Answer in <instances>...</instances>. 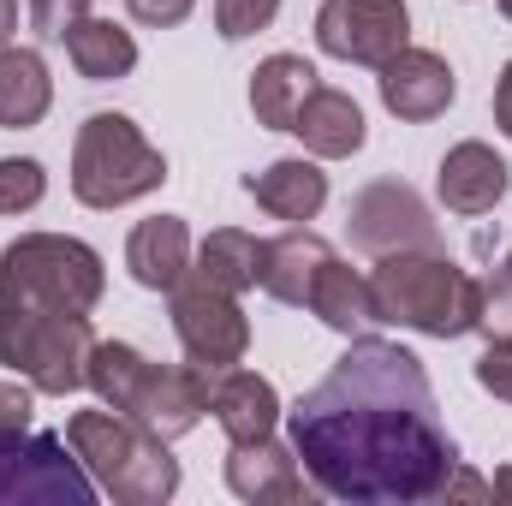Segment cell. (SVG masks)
Instances as JSON below:
<instances>
[{"instance_id": "6da1fadb", "label": "cell", "mask_w": 512, "mask_h": 506, "mask_svg": "<svg viewBox=\"0 0 512 506\" xmlns=\"http://www.w3.org/2000/svg\"><path fill=\"white\" fill-rule=\"evenodd\" d=\"M286 429L316 495L352 506L435 501L459 471V447L435 417L423 358L370 334H358L340 364L292 405Z\"/></svg>"}, {"instance_id": "7a4b0ae2", "label": "cell", "mask_w": 512, "mask_h": 506, "mask_svg": "<svg viewBox=\"0 0 512 506\" xmlns=\"http://www.w3.org/2000/svg\"><path fill=\"white\" fill-rule=\"evenodd\" d=\"M370 304L376 322L429 340H465L483 316V280H471L447 251H393L370 268Z\"/></svg>"}, {"instance_id": "3957f363", "label": "cell", "mask_w": 512, "mask_h": 506, "mask_svg": "<svg viewBox=\"0 0 512 506\" xmlns=\"http://www.w3.org/2000/svg\"><path fill=\"white\" fill-rule=\"evenodd\" d=\"M66 441L84 459V471L96 477V489L114 495L120 506H161L179 495V459L167 453V441L149 435L137 417L114 411V405L72 411Z\"/></svg>"}, {"instance_id": "277c9868", "label": "cell", "mask_w": 512, "mask_h": 506, "mask_svg": "<svg viewBox=\"0 0 512 506\" xmlns=\"http://www.w3.org/2000/svg\"><path fill=\"white\" fill-rule=\"evenodd\" d=\"M108 292V268L72 233H24L0 251V304L90 316Z\"/></svg>"}, {"instance_id": "5b68a950", "label": "cell", "mask_w": 512, "mask_h": 506, "mask_svg": "<svg viewBox=\"0 0 512 506\" xmlns=\"http://www.w3.org/2000/svg\"><path fill=\"white\" fill-rule=\"evenodd\" d=\"M167 185V155L126 114H90L72 143V197L84 209H126Z\"/></svg>"}, {"instance_id": "8992f818", "label": "cell", "mask_w": 512, "mask_h": 506, "mask_svg": "<svg viewBox=\"0 0 512 506\" xmlns=\"http://www.w3.org/2000/svg\"><path fill=\"white\" fill-rule=\"evenodd\" d=\"M96 352L90 316H54V310H12L0 304V364L12 376H24L36 393L66 399L84 387Z\"/></svg>"}, {"instance_id": "52a82bcc", "label": "cell", "mask_w": 512, "mask_h": 506, "mask_svg": "<svg viewBox=\"0 0 512 506\" xmlns=\"http://www.w3.org/2000/svg\"><path fill=\"white\" fill-rule=\"evenodd\" d=\"M96 477L60 435H0V506H90Z\"/></svg>"}, {"instance_id": "ba28073f", "label": "cell", "mask_w": 512, "mask_h": 506, "mask_svg": "<svg viewBox=\"0 0 512 506\" xmlns=\"http://www.w3.org/2000/svg\"><path fill=\"white\" fill-rule=\"evenodd\" d=\"M167 298H173V334H179V346H185L191 364H203V370H233V364H245V352H251V322H245V310H239L233 292L209 286L203 274H185Z\"/></svg>"}, {"instance_id": "9c48e42d", "label": "cell", "mask_w": 512, "mask_h": 506, "mask_svg": "<svg viewBox=\"0 0 512 506\" xmlns=\"http://www.w3.org/2000/svg\"><path fill=\"white\" fill-rule=\"evenodd\" d=\"M352 245L370 256H393V251H441V221L429 215V203L405 185V179H376L352 197L346 209Z\"/></svg>"}, {"instance_id": "30bf717a", "label": "cell", "mask_w": 512, "mask_h": 506, "mask_svg": "<svg viewBox=\"0 0 512 506\" xmlns=\"http://www.w3.org/2000/svg\"><path fill=\"white\" fill-rule=\"evenodd\" d=\"M411 42L405 0H328L316 12V48L346 66H387Z\"/></svg>"}, {"instance_id": "8fae6325", "label": "cell", "mask_w": 512, "mask_h": 506, "mask_svg": "<svg viewBox=\"0 0 512 506\" xmlns=\"http://www.w3.org/2000/svg\"><path fill=\"white\" fill-rule=\"evenodd\" d=\"M209 387H215V370H203V364H149V376L137 387V399H131L126 417H137L149 435H161V441H179V435H191L197 423H203V411H209Z\"/></svg>"}, {"instance_id": "7c38bea8", "label": "cell", "mask_w": 512, "mask_h": 506, "mask_svg": "<svg viewBox=\"0 0 512 506\" xmlns=\"http://www.w3.org/2000/svg\"><path fill=\"white\" fill-rule=\"evenodd\" d=\"M382 78V108L393 120H405V126H423V120H441L447 108H453V96H459V78H453V66L435 54V48H399L387 66H376Z\"/></svg>"}, {"instance_id": "4fadbf2b", "label": "cell", "mask_w": 512, "mask_h": 506, "mask_svg": "<svg viewBox=\"0 0 512 506\" xmlns=\"http://www.w3.org/2000/svg\"><path fill=\"white\" fill-rule=\"evenodd\" d=\"M227 489L239 501H280V506H298L316 495V483H304V465L292 453V441H239L227 453Z\"/></svg>"}, {"instance_id": "5bb4252c", "label": "cell", "mask_w": 512, "mask_h": 506, "mask_svg": "<svg viewBox=\"0 0 512 506\" xmlns=\"http://www.w3.org/2000/svg\"><path fill=\"white\" fill-rule=\"evenodd\" d=\"M512 185V167L489 149V143H453L447 155H441V173H435V191H441V209L447 215H465V221H477V215H489L501 197H507Z\"/></svg>"}, {"instance_id": "9a60e30c", "label": "cell", "mask_w": 512, "mask_h": 506, "mask_svg": "<svg viewBox=\"0 0 512 506\" xmlns=\"http://www.w3.org/2000/svg\"><path fill=\"white\" fill-rule=\"evenodd\" d=\"M328 256L334 245L322 239V233H310V227H286L280 239H262V262H256V286L268 292V298H280V304H310V286H316V274L328 268Z\"/></svg>"}, {"instance_id": "2e32d148", "label": "cell", "mask_w": 512, "mask_h": 506, "mask_svg": "<svg viewBox=\"0 0 512 506\" xmlns=\"http://www.w3.org/2000/svg\"><path fill=\"white\" fill-rule=\"evenodd\" d=\"M209 411L221 423V435L239 447V441H268L274 423H280V393L274 381L256 376V370H215V387H209Z\"/></svg>"}, {"instance_id": "e0dca14e", "label": "cell", "mask_w": 512, "mask_h": 506, "mask_svg": "<svg viewBox=\"0 0 512 506\" xmlns=\"http://www.w3.org/2000/svg\"><path fill=\"white\" fill-rule=\"evenodd\" d=\"M191 227L179 221V215H149V221H137L126 239V268L137 286H149V292H173L185 274H191Z\"/></svg>"}, {"instance_id": "ac0fdd59", "label": "cell", "mask_w": 512, "mask_h": 506, "mask_svg": "<svg viewBox=\"0 0 512 506\" xmlns=\"http://www.w3.org/2000/svg\"><path fill=\"white\" fill-rule=\"evenodd\" d=\"M245 191L256 197L262 215L304 227V221H316L322 203H328V173H322L316 161H304V155H286V161H268L262 173H251Z\"/></svg>"}, {"instance_id": "d6986e66", "label": "cell", "mask_w": 512, "mask_h": 506, "mask_svg": "<svg viewBox=\"0 0 512 506\" xmlns=\"http://www.w3.org/2000/svg\"><path fill=\"white\" fill-rule=\"evenodd\" d=\"M292 131L304 137V149L316 155V161H346V155H358L364 149V108L346 96V90H328V84H316L310 96H304V108H298V120Z\"/></svg>"}, {"instance_id": "ffe728a7", "label": "cell", "mask_w": 512, "mask_h": 506, "mask_svg": "<svg viewBox=\"0 0 512 506\" xmlns=\"http://www.w3.org/2000/svg\"><path fill=\"white\" fill-rule=\"evenodd\" d=\"M316 84H322V78H316V66H310L304 54H268V60L251 72V114H256V126L292 131L298 108H304V96H310Z\"/></svg>"}, {"instance_id": "44dd1931", "label": "cell", "mask_w": 512, "mask_h": 506, "mask_svg": "<svg viewBox=\"0 0 512 506\" xmlns=\"http://www.w3.org/2000/svg\"><path fill=\"white\" fill-rule=\"evenodd\" d=\"M322 328H334V334H346V340H358L370 322H376V304H370V274H358L352 262H340V256H328V268L316 274V286H310V304H304Z\"/></svg>"}, {"instance_id": "7402d4cb", "label": "cell", "mask_w": 512, "mask_h": 506, "mask_svg": "<svg viewBox=\"0 0 512 506\" xmlns=\"http://www.w3.org/2000/svg\"><path fill=\"white\" fill-rule=\"evenodd\" d=\"M48 108H54L48 60L36 48H0V126L6 131L42 126Z\"/></svg>"}, {"instance_id": "603a6c76", "label": "cell", "mask_w": 512, "mask_h": 506, "mask_svg": "<svg viewBox=\"0 0 512 506\" xmlns=\"http://www.w3.org/2000/svg\"><path fill=\"white\" fill-rule=\"evenodd\" d=\"M66 54L78 66V78H90V84L131 78V66H137V42H131L126 24H114V18H78L66 30Z\"/></svg>"}, {"instance_id": "cb8c5ba5", "label": "cell", "mask_w": 512, "mask_h": 506, "mask_svg": "<svg viewBox=\"0 0 512 506\" xmlns=\"http://www.w3.org/2000/svg\"><path fill=\"white\" fill-rule=\"evenodd\" d=\"M256 262H262V245H256L251 233H239V227H215L197 256H191V274H203L209 286H221V292H251L256 286Z\"/></svg>"}, {"instance_id": "d4e9b609", "label": "cell", "mask_w": 512, "mask_h": 506, "mask_svg": "<svg viewBox=\"0 0 512 506\" xmlns=\"http://www.w3.org/2000/svg\"><path fill=\"white\" fill-rule=\"evenodd\" d=\"M143 376H149V358H143L137 346H126V340H96L90 370H84V387H96V399H102V405L131 411V399H137Z\"/></svg>"}, {"instance_id": "484cf974", "label": "cell", "mask_w": 512, "mask_h": 506, "mask_svg": "<svg viewBox=\"0 0 512 506\" xmlns=\"http://www.w3.org/2000/svg\"><path fill=\"white\" fill-rule=\"evenodd\" d=\"M42 197H48V173H42V161H30V155H6V161H0V215H30Z\"/></svg>"}, {"instance_id": "4316f807", "label": "cell", "mask_w": 512, "mask_h": 506, "mask_svg": "<svg viewBox=\"0 0 512 506\" xmlns=\"http://www.w3.org/2000/svg\"><path fill=\"white\" fill-rule=\"evenodd\" d=\"M280 18V0H215V30L227 42H245L256 30H268Z\"/></svg>"}, {"instance_id": "83f0119b", "label": "cell", "mask_w": 512, "mask_h": 506, "mask_svg": "<svg viewBox=\"0 0 512 506\" xmlns=\"http://www.w3.org/2000/svg\"><path fill=\"white\" fill-rule=\"evenodd\" d=\"M477 328L489 340H512V262L483 274V316H477Z\"/></svg>"}, {"instance_id": "f1b7e54d", "label": "cell", "mask_w": 512, "mask_h": 506, "mask_svg": "<svg viewBox=\"0 0 512 506\" xmlns=\"http://www.w3.org/2000/svg\"><path fill=\"white\" fill-rule=\"evenodd\" d=\"M78 18H90V0H30V30L42 42H66Z\"/></svg>"}, {"instance_id": "f546056e", "label": "cell", "mask_w": 512, "mask_h": 506, "mask_svg": "<svg viewBox=\"0 0 512 506\" xmlns=\"http://www.w3.org/2000/svg\"><path fill=\"white\" fill-rule=\"evenodd\" d=\"M477 387L512 405V340H489V352L477 358Z\"/></svg>"}, {"instance_id": "4dcf8cb0", "label": "cell", "mask_w": 512, "mask_h": 506, "mask_svg": "<svg viewBox=\"0 0 512 506\" xmlns=\"http://www.w3.org/2000/svg\"><path fill=\"white\" fill-rule=\"evenodd\" d=\"M191 6H197V0H126V12L137 18V24H149V30H173V24H185Z\"/></svg>"}, {"instance_id": "1f68e13d", "label": "cell", "mask_w": 512, "mask_h": 506, "mask_svg": "<svg viewBox=\"0 0 512 506\" xmlns=\"http://www.w3.org/2000/svg\"><path fill=\"white\" fill-rule=\"evenodd\" d=\"M30 393H36V387H18V381H0V435H18V429H30V417H36V405H30Z\"/></svg>"}, {"instance_id": "d6a6232c", "label": "cell", "mask_w": 512, "mask_h": 506, "mask_svg": "<svg viewBox=\"0 0 512 506\" xmlns=\"http://www.w3.org/2000/svg\"><path fill=\"white\" fill-rule=\"evenodd\" d=\"M495 126L512 137V60L501 66V78H495Z\"/></svg>"}, {"instance_id": "836d02e7", "label": "cell", "mask_w": 512, "mask_h": 506, "mask_svg": "<svg viewBox=\"0 0 512 506\" xmlns=\"http://www.w3.org/2000/svg\"><path fill=\"white\" fill-rule=\"evenodd\" d=\"M12 30H18V0H0V48H12Z\"/></svg>"}, {"instance_id": "e575fe53", "label": "cell", "mask_w": 512, "mask_h": 506, "mask_svg": "<svg viewBox=\"0 0 512 506\" xmlns=\"http://www.w3.org/2000/svg\"><path fill=\"white\" fill-rule=\"evenodd\" d=\"M495 495H501V501H512V465L501 471V477H495Z\"/></svg>"}, {"instance_id": "d590c367", "label": "cell", "mask_w": 512, "mask_h": 506, "mask_svg": "<svg viewBox=\"0 0 512 506\" xmlns=\"http://www.w3.org/2000/svg\"><path fill=\"white\" fill-rule=\"evenodd\" d=\"M501 12H507V18H512V0H501Z\"/></svg>"}, {"instance_id": "8d00e7d4", "label": "cell", "mask_w": 512, "mask_h": 506, "mask_svg": "<svg viewBox=\"0 0 512 506\" xmlns=\"http://www.w3.org/2000/svg\"><path fill=\"white\" fill-rule=\"evenodd\" d=\"M507 262H512V245H507Z\"/></svg>"}]
</instances>
